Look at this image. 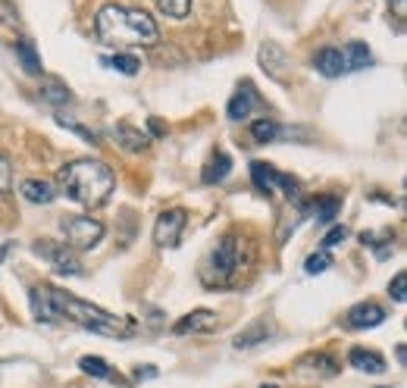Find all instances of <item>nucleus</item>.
Masks as SVG:
<instances>
[{"mask_svg": "<svg viewBox=\"0 0 407 388\" xmlns=\"http://www.w3.org/2000/svg\"><path fill=\"white\" fill-rule=\"evenodd\" d=\"M360 241H364V244H376V235H373V232H364V235H360ZM388 251H395V248H382L379 257H386Z\"/></svg>", "mask_w": 407, "mask_h": 388, "instance_id": "473e14b6", "label": "nucleus"}, {"mask_svg": "<svg viewBox=\"0 0 407 388\" xmlns=\"http://www.w3.org/2000/svg\"><path fill=\"white\" fill-rule=\"evenodd\" d=\"M238 266H241L238 238H235V235H226V238L219 241L213 251H210V257L204 260V266H201V282L207 285V288H223V285H229V282L235 279Z\"/></svg>", "mask_w": 407, "mask_h": 388, "instance_id": "20e7f679", "label": "nucleus"}, {"mask_svg": "<svg viewBox=\"0 0 407 388\" xmlns=\"http://www.w3.org/2000/svg\"><path fill=\"white\" fill-rule=\"evenodd\" d=\"M160 13H166L169 19H185L191 13V0H157Z\"/></svg>", "mask_w": 407, "mask_h": 388, "instance_id": "393cba45", "label": "nucleus"}, {"mask_svg": "<svg viewBox=\"0 0 407 388\" xmlns=\"http://www.w3.org/2000/svg\"><path fill=\"white\" fill-rule=\"evenodd\" d=\"M94 31L104 44L116 47H154L160 44V28L151 19V13L132 10V6L107 4L100 6L97 19H94Z\"/></svg>", "mask_w": 407, "mask_h": 388, "instance_id": "7ed1b4c3", "label": "nucleus"}, {"mask_svg": "<svg viewBox=\"0 0 407 388\" xmlns=\"http://www.w3.org/2000/svg\"><path fill=\"white\" fill-rule=\"evenodd\" d=\"M213 326H216L213 310H194V313L182 316V320L172 326V332H176V335H188V332H210Z\"/></svg>", "mask_w": 407, "mask_h": 388, "instance_id": "f8f14e48", "label": "nucleus"}, {"mask_svg": "<svg viewBox=\"0 0 407 388\" xmlns=\"http://www.w3.org/2000/svg\"><path fill=\"white\" fill-rule=\"evenodd\" d=\"M404 285H407V276H404V273H398L395 279L388 282V295H391V300H395V304H404V300H407Z\"/></svg>", "mask_w": 407, "mask_h": 388, "instance_id": "c85d7f7f", "label": "nucleus"}, {"mask_svg": "<svg viewBox=\"0 0 407 388\" xmlns=\"http://www.w3.org/2000/svg\"><path fill=\"white\" fill-rule=\"evenodd\" d=\"M370 63H373L370 47L360 44V41H351V44L342 51V69H344V73H357V69H366Z\"/></svg>", "mask_w": 407, "mask_h": 388, "instance_id": "ddd939ff", "label": "nucleus"}, {"mask_svg": "<svg viewBox=\"0 0 407 388\" xmlns=\"http://www.w3.org/2000/svg\"><path fill=\"white\" fill-rule=\"evenodd\" d=\"M379 323H386V310H382L379 304H373V300H364V304L351 307L348 316H344V326L348 329H373V326H379Z\"/></svg>", "mask_w": 407, "mask_h": 388, "instance_id": "9d476101", "label": "nucleus"}, {"mask_svg": "<svg viewBox=\"0 0 407 388\" xmlns=\"http://www.w3.org/2000/svg\"><path fill=\"white\" fill-rule=\"evenodd\" d=\"M257 60H260V69L270 78H276V82H288V69H292V60H288V53L282 51L279 44L266 41L260 44V51H257Z\"/></svg>", "mask_w": 407, "mask_h": 388, "instance_id": "1a4fd4ad", "label": "nucleus"}, {"mask_svg": "<svg viewBox=\"0 0 407 388\" xmlns=\"http://www.w3.org/2000/svg\"><path fill=\"white\" fill-rule=\"evenodd\" d=\"M250 135H254L257 145H270V141H279L282 129L273 120H257V122H250Z\"/></svg>", "mask_w": 407, "mask_h": 388, "instance_id": "5701e85b", "label": "nucleus"}, {"mask_svg": "<svg viewBox=\"0 0 407 388\" xmlns=\"http://www.w3.org/2000/svg\"><path fill=\"white\" fill-rule=\"evenodd\" d=\"M57 185H60L57 192H63L69 201L82 204V207H88V210H97L113 197L116 176L107 163L85 157V160H73L63 166L57 176Z\"/></svg>", "mask_w": 407, "mask_h": 388, "instance_id": "f03ea898", "label": "nucleus"}, {"mask_svg": "<svg viewBox=\"0 0 407 388\" xmlns=\"http://www.w3.org/2000/svg\"><path fill=\"white\" fill-rule=\"evenodd\" d=\"M329 266H332V257H329L326 251H319V254H310V257H307V263H304V269H307L310 276H317V273H326Z\"/></svg>", "mask_w": 407, "mask_h": 388, "instance_id": "bb28decb", "label": "nucleus"}, {"mask_svg": "<svg viewBox=\"0 0 407 388\" xmlns=\"http://www.w3.org/2000/svg\"><path fill=\"white\" fill-rule=\"evenodd\" d=\"M19 192L28 204H51L53 197H57V188H53L51 182H44V179H26L19 185Z\"/></svg>", "mask_w": 407, "mask_h": 388, "instance_id": "dca6fc26", "label": "nucleus"}, {"mask_svg": "<svg viewBox=\"0 0 407 388\" xmlns=\"http://www.w3.org/2000/svg\"><path fill=\"white\" fill-rule=\"evenodd\" d=\"M35 254H41L51 260V266H53V273H60V276H82L85 269H82V260L75 257V251L73 248H66V244H35Z\"/></svg>", "mask_w": 407, "mask_h": 388, "instance_id": "6e6552de", "label": "nucleus"}, {"mask_svg": "<svg viewBox=\"0 0 407 388\" xmlns=\"http://www.w3.org/2000/svg\"><path fill=\"white\" fill-rule=\"evenodd\" d=\"M13 192V163L6 157H0V194Z\"/></svg>", "mask_w": 407, "mask_h": 388, "instance_id": "c756f323", "label": "nucleus"}, {"mask_svg": "<svg viewBox=\"0 0 407 388\" xmlns=\"http://www.w3.org/2000/svg\"><path fill=\"white\" fill-rule=\"evenodd\" d=\"M266 335H270V326H266V323H254V326L245 329L235 338V347H254V345H260Z\"/></svg>", "mask_w": 407, "mask_h": 388, "instance_id": "b1692460", "label": "nucleus"}, {"mask_svg": "<svg viewBox=\"0 0 407 388\" xmlns=\"http://www.w3.org/2000/svg\"><path fill=\"white\" fill-rule=\"evenodd\" d=\"M6 251H10V248H6V244H0V260L6 257Z\"/></svg>", "mask_w": 407, "mask_h": 388, "instance_id": "f704fd0d", "label": "nucleus"}, {"mask_svg": "<svg viewBox=\"0 0 407 388\" xmlns=\"http://www.w3.org/2000/svg\"><path fill=\"white\" fill-rule=\"evenodd\" d=\"M63 235H66V248L73 251H91L104 238V223L94 216H73L63 219Z\"/></svg>", "mask_w": 407, "mask_h": 388, "instance_id": "39448f33", "label": "nucleus"}, {"mask_svg": "<svg viewBox=\"0 0 407 388\" xmlns=\"http://www.w3.org/2000/svg\"><path fill=\"white\" fill-rule=\"evenodd\" d=\"M313 69H317L319 75H326V78L344 75V69H342V51H339V47H323V51L313 57Z\"/></svg>", "mask_w": 407, "mask_h": 388, "instance_id": "4468645a", "label": "nucleus"}, {"mask_svg": "<svg viewBox=\"0 0 407 388\" xmlns=\"http://www.w3.org/2000/svg\"><path fill=\"white\" fill-rule=\"evenodd\" d=\"M78 369H82L85 376H91V379H116L113 369H110V363L104 357H91V354L78 360Z\"/></svg>", "mask_w": 407, "mask_h": 388, "instance_id": "412c9836", "label": "nucleus"}, {"mask_svg": "<svg viewBox=\"0 0 407 388\" xmlns=\"http://www.w3.org/2000/svg\"><path fill=\"white\" fill-rule=\"evenodd\" d=\"M41 98L51 100V104H69V100H73V94L63 88V85H47V88L41 91Z\"/></svg>", "mask_w": 407, "mask_h": 388, "instance_id": "cd10ccee", "label": "nucleus"}, {"mask_svg": "<svg viewBox=\"0 0 407 388\" xmlns=\"http://www.w3.org/2000/svg\"><path fill=\"white\" fill-rule=\"evenodd\" d=\"M0 22L6 28H19V13H16V6L10 0H0Z\"/></svg>", "mask_w": 407, "mask_h": 388, "instance_id": "7c9ffc66", "label": "nucleus"}, {"mask_svg": "<svg viewBox=\"0 0 407 388\" xmlns=\"http://www.w3.org/2000/svg\"><path fill=\"white\" fill-rule=\"evenodd\" d=\"M232 172V157L226 154V150H216L213 157L207 160V166H204V185H216V182H223L226 176Z\"/></svg>", "mask_w": 407, "mask_h": 388, "instance_id": "f3484780", "label": "nucleus"}, {"mask_svg": "<svg viewBox=\"0 0 407 388\" xmlns=\"http://www.w3.org/2000/svg\"><path fill=\"white\" fill-rule=\"evenodd\" d=\"M188 226V213L182 207H172V210H163L154 223V241L157 248H176L182 241V232Z\"/></svg>", "mask_w": 407, "mask_h": 388, "instance_id": "0eeeda50", "label": "nucleus"}, {"mask_svg": "<svg viewBox=\"0 0 407 388\" xmlns=\"http://www.w3.org/2000/svg\"><path fill=\"white\" fill-rule=\"evenodd\" d=\"M28 304H31V313H35L38 323L66 320V323H75V326H82L88 332H97V335L120 338V342L122 338H132V332H135V323L132 320L100 310V307L69 295V291H63V288H53V285H31Z\"/></svg>", "mask_w": 407, "mask_h": 388, "instance_id": "f257e3e1", "label": "nucleus"}, {"mask_svg": "<svg viewBox=\"0 0 407 388\" xmlns=\"http://www.w3.org/2000/svg\"><path fill=\"white\" fill-rule=\"evenodd\" d=\"M100 63H104L107 69H116V73H122V75H135L138 69H141V60L132 57V53H113V57H104Z\"/></svg>", "mask_w": 407, "mask_h": 388, "instance_id": "aec40b11", "label": "nucleus"}, {"mask_svg": "<svg viewBox=\"0 0 407 388\" xmlns=\"http://www.w3.org/2000/svg\"><path fill=\"white\" fill-rule=\"evenodd\" d=\"M57 122L63 125V129H69V132H75L82 141H88V145H97V135H94L91 129H85V125H78L75 120H69V116H63V113H57Z\"/></svg>", "mask_w": 407, "mask_h": 388, "instance_id": "a878e982", "label": "nucleus"}, {"mask_svg": "<svg viewBox=\"0 0 407 388\" xmlns=\"http://www.w3.org/2000/svg\"><path fill=\"white\" fill-rule=\"evenodd\" d=\"M395 4H398V13H404V0H395Z\"/></svg>", "mask_w": 407, "mask_h": 388, "instance_id": "c9c22d12", "label": "nucleus"}, {"mask_svg": "<svg viewBox=\"0 0 407 388\" xmlns=\"http://www.w3.org/2000/svg\"><path fill=\"white\" fill-rule=\"evenodd\" d=\"M339 210H342V201H339V197H319V201L313 204V219H317L319 226H326V223H332Z\"/></svg>", "mask_w": 407, "mask_h": 388, "instance_id": "4be33fe9", "label": "nucleus"}, {"mask_svg": "<svg viewBox=\"0 0 407 388\" xmlns=\"http://www.w3.org/2000/svg\"><path fill=\"white\" fill-rule=\"evenodd\" d=\"M348 363L354 369H360V373H373V376L386 373V360H382L376 351H366V347H354V351L348 354Z\"/></svg>", "mask_w": 407, "mask_h": 388, "instance_id": "2eb2a0df", "label": "nucleus"}, {"mask_svg": "<svg viewBox=\"0 0 407 388\" xmlns=\"http://www.w3.org/2000/svg\"><path fill=\"white\" fill-rule=\"evenodd\" d=\"M254 104H257V94H254V88H250V85H245V88H241V91L229 100V120H232V122L248 120L250 110H254Z\"/></svg>", "mask_w": 407, "mask_h": 388, "instance_id": "a211bd4d", "label": "nucleus"}, {"mask_svg": "<svg viewBox=\"0 0 407 388\" xmlns=\"http://www.w3.org/2000/svg\"><path fill=\"white\" fill-rule=\"evenodd\" d=\"M344 238H348V229H344V226H335V229H329V232H326L323 248H335V244H342Z\"/></svg>", "mask_w": 407, "mask_h": 388, "instance_id": "2f4dec72", "label": "nucleus"}, {"mask_svg": "<svg viewBox=\"0 0 407 388\" xmlns=\"http://www.w3.org/2000/svg\"><path fill=\"white\" fill-rule=\"evenodd\" d=\"M113 138H116V145L125 147L129 154H141V150H147V145H151L147 132H141V129H135V125H129V122L113 125Z\"/></svg>", "mask_w": 407, "mask_h": 388, "instance_id": "9b49d317", "label": "nucleus"}, {"mask_svg": "<svg viewBox=\"0 0 407 388\" xmlns=\"http://www.w3.org/2000/svg\"><path fill=\"white\" fill-rule=\"evenodd\" d=\"M16 57H19L22 69H26L28 75H41V57H38L35 44H31L28 38H19V41H16Z\"/></svg>", "mask_w": 407, "mask_h": 388, "instance_id": "6ab92c4d", "label": "nucleus"}, {"mask_svg": "<svg viewBox=\"0 0 407 388\" xmlns=\"http://www.w3.org/2000/svg\"><path fill=\"white\" fill-rule=\"evenodd\" d=\"M250 179H254L257 192H263V194H273V188H282L285 197H297V192H301L297 179L285 176V172H276L270 163H263V160H250Z\"/></svg>", "mask_w": 407, "mask_h": 388, "instance_id": "423d86ee", "label": "nucleus"}, {"mask_svg": "<svg viewBox=\"0 0 407 388\" xmlns=\"http://www.w3.org/2000/svg\"><path fill=\"white\" fill-rule=\"evenodd\" d=\"M260 388H279V385H260Z\"/></svg>", "mask_w": 407, "mask_h": 388, "instance_id": "e433bc0d", "label": "nucleus"}, {"mask_svg": "<svg viewBox=\"0 0 407 388\" xmlns=\"http://www.w3.org/2000/svg\"><path fill=\"white\" fill-rule=\"evenodd\" d=\"M154 376H157V369H154V367H144V369L138 367V369H135V379H154Z\"/></svg>", "mask_w": 407, "mask_h": 388, "instance_id": "72a5a7b5", "label": "nucleus"}]
</instances>
